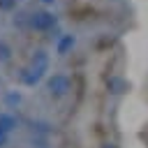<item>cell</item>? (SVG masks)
Wrapping results in <instances>:
<instances>
[{
  "instance_id": "11",
  "label": "cell",
  "mask_w": 148,
  "mask_h": 148,
  "mask_svg": "<svg viewBox=\"0 0 148 148\" xmlns=\"http://www.w3.org/2000/svg\"><path fill=\"white\" fill-rule=\"evenodd\" d=\"M42 2H46V5H51V2H53V0H42Z\"/></svg>"
},
{
  "instance_id": "6",
  "label": "cell",
  "mask_w": 148,
  "mask_h": 148,
  "mask_svg": "<svg viewBox=\"0 0 148 148\" xmlns=\"http://www.w3.org/2000/svg\"><path fill=\"white\" fill-rule=\"evenodd\" d=\"M12 58V53H9V46L5 44V42H0V62H7Z\"/></svg>"
},
{
  "instance_id": "5",
  "label": "cell",
  "mask_w": 148,
  "mask_h": 148,
  "mask_svg": "<svg viewBox=\"0 0 148 148\" xmlns=\"http://www.w3.org/2000/svg\"><path fill=\"white\" fill-rule=\"evenodd\" d=\"M16 125H18V123H16V118H14L9 111H0V130H2V132H7V134H9Z\"/></svg>"
},
{
  "instance_id": "2",
  "label": "cell",
  "mask_w": 148,
  "mask_h": 148,
  "mask_svg": "<svg viewBox=\"0 0 148 148\" xmlns=\"http://www.w3.org/2000/svg\"><path fill=\"white\" fill-rule=\"evenodd\" d=\"M46 88H49V95H53V97H62V95L69 92L72 81H69L67 74H53V76L46 81Z\"/></svg>"
},
{
  "instance_id": "3",
  "label": "cell",
  "mask_w": 148,
  "mask_h": 148,
  "mask_svg": "<svg viewBox=\"0 0 148 148\" xmlns=\"http://www.w3.org/2000/svg\"><path fill=\"white\" fill-rule=\"evenodd\" d=\"M30 25L35 28V30H51L53 25H56V16L51 14V12H35V14H30Z\"/></svg>"
},
{
  "instance_id": "1",
  "label": "cell",
  "mask_w": 148,
  "mask_h": 148,
  "mask_svg": "<svg viewBox=\"0 0 148 148\" xmlns=\"http://www.w3.org/2000/svg\"><path fill=\"white\" fill-rule=\"evenodd\" d=\"M46 67H49V56H46L44 51H37V53L32 56V65H30L28 69H23L21 81H23L25 86H37V83H39V79L44 76Z\"/></svg>"
},
{
  "instance_id": "10",
  "label": "cell",
  "mask_w": 148,
  "mask_h": 148,
  "mask_svg": "<svg viewBox=\"0 0 148 148\" xmlns=\"http://www.w3.org/2000/svg\"><path fill=\"white\" fill-rule=\"evenodd\" d=\"M104 148H118V146H113V143H106V146H104Z\"/></svg>"
},
{
  "instance_id": "7",
  "label": "cell",
  "mask_w": 148,
  "mask_h": 148,
  "mask_svg": "<svg viewBox=\"0 0 148 148\" xmlns=\"http://www.w3.org/2000/svg\"><path fill=\"white\" fill-rule=\"evenodd\" d=\"M109 86L113 88V92H123V81H120V79H111Z\"/></svg>"
},
{
  "instance_id": "9",
  "label": "cell",
  "mask_w": 148,
  "mask_h": 148,
  "mask_svg": "<svg viewBox=\"0 0 148 148\" xmlns=\"http://www.w3.org/2000/svg\"><path fill=\"white\" fill-rule=\"evenodd\" d=\"M14 2L16 0H0V7L2 9H9V7H14Z\"/></svg>"
},
{
  "instance_id": "8",
  "label": "cell",
  "mask_w": 148,
  "mask_h": 148,
  "mask_svg": "<svg viewBox=\"0 0 148 148\" xmlns=\"http://www.w3.org/2000/svg\"><path fill=\"white\" fill-rule=\"evenodd\" d=\"M7 141H9V134L0 130V148H2V146H7Z\"/></svg>"
},
{
  "instance_id": "4",
  "label": "cell",
  "mask_w": 148,
  "mask_h": 148,
  "mask_svg": "<svg viewBox=\"0 0 148 148\" xmlns=\"http://www.w3.org/2000/svg\"><path fill=\"white\" fill-rule=\"evenodd\" d=\"M74 35H62L60 39H58V44H56V51L60 53V56H65V53H69L72 51V46H74Z\"/></svg>"
}]
</instances>
